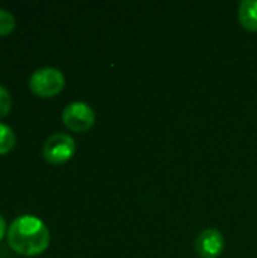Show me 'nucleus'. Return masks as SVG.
<instances>
[{
	"mask_svg": "<svg viewBox=\"0 0 257 258\" xmlns=\"http://www.w3.org/2000/svg\"><path fill=\"white\" fill-rule=\"evenodd\" d=\"M11 249L24 257H36L50 245V231L36 216L23 215L15 218L8 228Z\"/></svg>",
	"mask_w": 257,
	"mask_h": 258,
	"instance_id": "f257e3e1",
	"label": "nucleus"
},
{
	"mask_svg": "<svg viewBox=\"0 0 257 258\" xmlns=\"http://www.w3.org/2000/svg\"><path fill=\"white\" fill-rule=\"evenodd\" d=\"M64 86H65L64 74L53 67L36 70L29 80L30 91L41 98H50L58 95L64 89Z\"/></svg>",
	"mask_w": 257,
	"mask_h": 258,
	"instance_id": "f03ea898",
	"label": "nucleus"
},
{
	"mask_svg": "<svg viewBox=\"0 0 257 258\" xmlns=\"http://www.w3.org/2000/svg\"><path fill=\"white\" fill-rule=\"evenodd\" d=\"M76 153V142L65 133H55L48 136L42 145V157L53 165L68 162Z\"/></svg>",
	"mask_w": 257,
	"mask_h": 258,
	"instance_id": "7ed1b4c3",
	"label": "nucleus"
},
{
	"mask_svg": "<svg viewBox=\"0 0 257 258\" xmlns=\"http://www.w3.org/2000/svg\"><path fill=\"white\" fill-rule=\"evenodd\" d=\"M62 121L74 133H85L92 128L95 122V113L92 107L83 101H74L65 106L62 110Z\"/></svg>",
	"mask_w": 257,
	"mask_h": 258,
	"instance_id": "20e7f679",
	"label": "nucleus"
},
{
	"mask_svg": "<svg viewBox=\"0 0 257 258\" xmlns=\"http://www.w3.org/2000/svg\"><path fill=\"white\" fill-rule=\"evenodd\" d=\"M224 249V237L215 228L203 230L195 239V251L200 258H218Z\"/></svg>",
	"mask_w": 257,
	"mask_h": 258,
	"instance_id": "39448f33",
	"label": "nucleus"
},
{
	"mask_svg": "<svg viewBox=\"0 0 257 258\" xmlns=\"http://www.w3.org/2000/svg\"><path fill=\"white\" fill-rule=\"evenodd\" d=\"M239 23L248 32H257V0H244L239 5Z\"/></svg>",
	"mask_w": 257,
	"mask_h": 258,
	"instance_id": "423d86ee",
	"label": "nucleus"
},
{
	"mask_svg": "<svg viewBox=\"0 0 257 258\" xmlns=\"http://www.w3.org/2000/svg\"><path fill=\"white\" fill-rule=\"evenodd\" d=\"M15 144H17V136L14 130L9 125L0 122V156L8 154L15 147Z\"/></svg>",
	"mask_w": 257,
	"mask_h": 258,
	"instance_id": "0eeeda50",
	"label": "nucleus"
},
{
	"mask_svg": "<svg viewBox=\"0 0 257 258\" xmlns=\"http://www.w3.org/2000/svg\"><path fill=\"white\" fill-rule=\"evenodd\" d=\"M14 27H15L14 15L6 9H0V36L9 35L14 30Z\"/></svg>",
	"mask_w": 257,
	"mask_h": 258,
	"instance_id": "6e6552de",
	"label": "nucleus"
},
{
	"mask_svg": "<svg viewBox=\"0 0 257 258\" xmlns=\"http://www.w3.org/2000/svg\"><path fill=\"white\" fill-rule=\"evenodd\" d=\"M12 107V98L6 88L0 86V118L6 116L11 112Z\"/></svg>",
	"mask_w": 257,
	"mask_h": 258,
	"instance_id": "1a4fd4ad",
	"label": "nucleus"
},
{
	"mask_svg": "<svg viewBox=\"0 0 257 258\" xmlns=\"http://www.w3.org/2000/svg\"><path fill=\"white\" fill-rule=\"evenodd\" d=\"M5 234H6V222H5L3 216L0 215V242L5 237Z\"/></svg>",
	"mask_w": 257,
	"mask_h": 258,
	"instance_id": "9d476101",
	"label": "nucleus"
}]
</instances>
